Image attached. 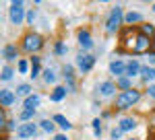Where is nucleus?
Segmentation results:
<instances>
[{
	"mask_svg": "<svg viewBox=\"0 0 155 140\" xmlns=\"http://www.w3.org/2000/svg\"><path fill=\"white\" fill-rule=\"evenodd\" d=\"M139 99H141V93H139V91H134V89H130V91H124V93L118 95V101H116V105H118L120 109H124V107H130V105H134Z\"/></svg>",
	"mask_w": 155,
	"mask_h": 140,
	"instance_id": "nucleus-1",
	"label": "nucleus"
},
{
	"mask_svg": "<svg viewBox=\"0 0 155 140\" xmlns=\"http://www.w3.org/2000/svg\"><path fill=\"white\" fill-rule=\"evenodd\" d=\"M120 23H122V8H120V6H114L112 12H110V19H107V23H106L107 33H116Z\"/></svg>",
	"mask_w": 155,
	"mask_h": 140,
	"instance_id": "nucleus-2",
	"label": "nucleus"
},
{
	"mask_svg": "<svg viewBox=\"0 0 155 140\" xmlns=\"http://www.w3.org/2000/svg\"><path fill=\"white\" fill-rule=\"evenodd\" d=\"M41 35H37V33H27L25 35V39H23V49L25 52H37L39 47H41Z\"/></svg>",
	"mask_w": 155,
	"mask_h": 140,
	"instance_id": "nucleus-3",
	"label": "nucleus"
},
{
	"mask_svg": "<svg viewBox=\"0 0 155 140\" xmlns=\"http://www.w3.org/2000/svg\"><path fill=\"white\" fill-rule=\"evenodd\" d=\"M8 17H11V23L19 25L21 21H23L25 12H23V2H19V0H15L11 4V8H8Z\"/></svg>",
	"mask_w": 155,
	"mask_h": 140,
	"instance_id": "nucleus-4",
	"label": "nucleus"
},
{
	"mask_svg": "<svg viewBox=\"0 0 155 140\" xmlns=\"http://www.w3.org/2000/svg\"><path fill=\"white\" fill-rule=\"evenodd\" d=\"M77 64H79L81 72H89V70L93 68V64H95V58L91 54H79L77 56Z\"/></svg>",
	"mask_w": 155,
	"mask_h": 140,
	"instance_id": "nucleus-5",
	"label": "nucleus"
},
{
	"mask_svg": "<svg viewBox=\"0 0 155 140\" xmlns=\"http://www.w3.org/2000/svg\"><path fill=\"white\" fill-rule=\"evenodd\" d=\"M17 134H19L21 138L35 136V134H37V124H31V122H27V124H21V126H19V130H17Z\"/></svg>",
	"mask_w": 155,
	"mask_h": 140,
	"instance_id": "nucleus-6",
	"label": "nucleus"
},
{
	"mask_svg": "<svg viewBox=\"0 0 155 140\" xmlns=\"http://www.w3.org/2000/svg\"><path fill=\"white\" fill-rule=\"evenodd\" d=\"M97 93L101 95V97H112V95L116 93V84H114V82H110V81L101 82V84L97 87Z\"/></svg>",
	"mask_w": 155,
	"mask_h": 140,
	"instance_id": "nucleus-7",
	"label": "nucleus"
},
{
	"mask_svg": "<svg viewBox=\"0 0 155 140\" xmlns=\"http://www.w3.org/2000/svg\"><path fill=\"white\" fill-rule=\"evenodd\" d=\"M64 97H66V89H64V87H56V89L52 91V95H50L52 103H60Z\"/></svg>",
	"mask_w": 155,
	"mask_h": 140,
	"instance_id": "nucleus-8",
	"label": "nucleus"
},
{
	"mask_svg": "<svg viewBox=\"0 0 155 140\" xmlns=\"http://www.w3.org/2000/svg\"><path fill=\"white\" fill-rule=\"evenodd\" d=\"M147 47H149V37L147 35H139L137 41H134V52H143Z\"/></svg>",
	"mask_w": 155,
	"mask_h": 140,
	"instance_id": "nucleus-9",
	"label": "nucleus"
},
{
	"mask_svg": "<svg viewBox=\"0 0 155 140\" xmlns=\"http://www.w3.org/2000/svg\"><path fill=\"white\" fill-rule=\"evenodd\" d=\"M37 107H39V95H29V97L25 99V109L35 111Z\"/></svg>",
	"mask_w": 155,
	"mask_h": 140,
	"instance_id": "nucleus-10",
	"label": "nucleus"
},
{
	"mask_svg": "<svg viewBox=\"0 0 155 140\" xmlns=\"http://www.w3.org/2000/svg\"><path fill=\"white\" fill-rule=\"evenodd\" d=\"M141 70H143V66L132 60V62H128V66H126V74L128 76H137V74H141Z\"/></svg>",
	"mask_w": 155,
	"mask_h": 140,
	"instance_id": "nucleus-11",
	"label": "nucleus"
},
{
	"mask_svg": "<svg viewBox=\"0 0 155 140\" xmlns=\"http://www.w3.org/2000/svg\"><path fill=\"white\" fill-rule=\"evenodd\" d=\"M134 126H137V122L132 119V117H122L118 124V128L122 130V132H126V130H134Z\"/></svg>",
	"mask_w": 155,
	"mask_h": 140,
	"instance_id": "nucleus-12",
	"label": "nucleus"
},
{
	"mask_svg": "<svg viewBox=\"0 0 155 140\" xmlns=\"http://www.w3.org/2000/svg\"><path fill=\"white\" fill-rule=\"evenodd\" d=\"M79 43H81L85 49H89V47L93 46V41H91V35L87 33V31H81V33H79Z\"/></svg>",
	"mask_w": 155,
	"mask_h": 140,
	"instance_id": "nucleus-13",
	"label": "nucleus"
},
{
	"mask_svg": "<svg viewBox=\"0 0 155 140\" xmlns=\"http://www.w3.org/2000/svg\"><path fill=\"white\" fill-rule=\"evenodd\" d=\"M0 103L2 105H12L15 103V93H11V91L4 89V91L0 93Z\"/></svg>",
	"mask_w": 155,
	"mask_h": 140,
	"instance_id": "nucleus-14",
	"label": "nucleus"
},
{
	"mask_svg": "<svg viewBox=\"0 0 155 140\" xmlns=\"http://www.w3.org/2000/svg\"><path fill=\"white\" fill-rule=\"evenodd\" d=\"M124 68H126V66H124L120 60H114V62L110 64V72H112V74H116V76H120V74L124 72Z\"/></svg>",
	"mask_w": 155,
	"mask_h": 140,
	"instance_id": "nucleus-15",
	"label": "nucleus"
},
{
	"mask_svg": "<svg viewBox=\"0 0 155 140\" xmlns=\"http://www.w3.org/2000/svg\"><path fill=\"white\" fill-rule=\"evenodd\" d=\"M54 122H56V124H58L62 130H71V128H72V124H71V122H68L64 116H60V113H56V116H54Z\"/></svg>",
	"mask_w": 155,
	"mask_h": 140,
	"instance_id": "nucleus-16",
	"label": "nucleus"
},
{
	"mask_svg": "<svg viewBox=\"0 0 155 140\" xmlns=\"http://www.w3.org/2000/svg\"><path fill=\"white\" fill-rule=\"evenodd\" d=\"M4 58L6 60H15L17 58V47L15 46H6L4 47Z\"/></svg>",
	"mask_w": 155,
	"mask_h": 140,
	"instance_id": "nucleus-17",
	"label": "nucleus"
},
{
	"mask_svg": "<svg viewBox=\"0 0 155 140\" xmlns=\"http://www.w3.org/2000/svg\"><path fill=\"white\" fill-rule=\"evenodd\" d=\"M141 74H143V78H145L147 82L155 78V70H153V68H143V70H141Z\"/></svg>",
	"mask_w": 155,
	"mask_h": 140,
	"instance_id": "nucleus-18",
	"label": "nucleus"
},
{
	"mask_svg": "<svg viewBox=\"0 0 155 140\" xmlns=\"http://www.w3.org/2000/svg\"><path fill=\"white\" fill-rule=\"evenodd\" d=\"M39 126H41V130H44V132H48V134H52V132H54V122H50V119H44Z\"/></svg>",
	"mask_w": 155,
	"mask_h": 140,
	"instance_id": "nucleus-19",
	"label": "nucleus"
},
{
	"mask_svg": "<svg viewBox=\"0 0 155 140\" xmlns=\"http://www.w3.org/2000/svg\"><path fill=\"white\" fill-rule=\"evenodd\" d=\"M139 19H141V12H134V11L128 12V14L124 17V21H126V23H137Z\"/></svg>",
	"mask_w": 155,
	"mask_h": 140,
	"instance_id": "nucleus-20",
	"label": "nucleus"
},
{
	"mask_svg": "<svg viewBox=\"0 0 155 140\" xmlns=\"http://www.w3.org/2000/svg\"><path fill=\"white\" fill-rule=\"evenodd\" d=\"M12 78V68L11 66H4L2 68V81H11Z\"/></svg>",
	"mask_w": 155,
	"mask_h": 140,
	"instance_id": "nucleus-21",
	"label": "nucleus"
},
{
	"mask_svg": "<svg viewBox=\"0 0 155 140\" xmlns=\"http://www.w3.org/2000/svg\"><path fill=\"white\" fill-rule=\"evenodd\" d=\"M118 87L124 91H130V81L128 78H118Z\"/></svg>",
	"mask_w": 155,
	"mask_h": 140,
	"instance_id": "nucleus-22",
	"label": "nucleus"
},
{
	"mask_svg": "<svg viewBox=\"0 0 155 140\" xmlns=\"http://www.w3.org/2000/svg\"><path fill=\"white\" fill-rule=\"evenodd\" d=\"M44 81H46V82H54V81H56V74L48 68L46 72H44Z\"/></svg>",
	"mask_w": 155,
	"mask_h": 140,
	"instance_id": "nucleus-23",
	"label": "nucleus"
},
{
	"mask_svg": "<svg viewBox=\"0 0 155 140\" xmlns=\"http://www.w3.org/2000/svg\"><path fill=\"white\" fill-rule=\"evenodd\" d=\"M33 116H35V111H31V109H25V111H23V113H21L19 117H21L25 124H27V119H29V117H33Z\"/></svg>",
	"mask_w": 155,
	"mask_h": 140,
	"instance_id": "nucleus-24",
	"label": "nucleus"
},
{
	"mask_svg": "<svg viewBox=\"0 0 155 140\" xmlns=\"http://www.w3.org/2000/svg\"><path fill=\"white\" fill-rule=\"evenodd\" d=\"M56 54H58V56H62V54H66V43H62V41H58V43H56Z\"/></svg>",
	"mask_w": 155,
	"mask_h": 140,
	"instance_id": "nucleus-25",
	"label": "nucleus"
},
{
	"mask_svg": "<svg viewBox=\"0 0 155 140\" xmlns=\"http://www.w3.org/2000/svg\"><path fill=\"white\" fill-rule=\"evenodd\" d=\"M93 130H95V136H101V122L99 119H93Z\"/></svg>",
	"mask_w": 155,
	"mask_h": 140,
	"instance_id": "nucleus-26",
	"label": "nucleus"
},
{
	"mask_svg": "<svg viewBox=\"0 0 155 140\" xmlns=\"http://www.w3.org/2000/svg\"><path fill=\"white\" fill-rule=\"evenodd\" d=\"M29 91H31L29 84H21V87L17 89V93H19V95H29Z\"/></svg>",
	"mask_w": 155,
	"mask_h": 140,
	"instance_id": "nucleus-27",
	"label": "nucleus"
},
{
	"mask_svg": "<svg viewBox=\"0 0 155 140\" xmlns=\"http://www.w3.org/2000/svg\"><path fill=\"white\" fill-rule=\"evenodd\" d=\"M110 136H112V140H120V138H122V130H120V128L112 130V134H110Z\"/></svg>",
	"mask_w": 155,
	"mask_h": 140,
	"instance_id": "nucleus-28",
	"label": "nucleus"
},
{
	"mask_svg": "<svg viewBox=\"0 0 155 140\" xmlns=\"http://www.w3.org/2000/svg\"><path fill=\"white\" fill-rule=\"evenodd\" d=\"M143 33H147V35H153V33H155L153 25H143Z\"/></svg>",
	"mask_w": 155,
	"mask_h": 140,
	"instance_id": "nucleus-29",
	"label": "nucleus"
},
{
	"mask_svg": "<svg viewBox=\"0 0 155 140\" xmlns=\"http://www.w3.org/2000/svg\"><path fill=\"white\" fill-rule=\"evenodd\" d=\"M35 17H37L35 11H29L27 12V23H35Z\"/></svg>",
	"mask_w": 155,
	"mask_h": 140,
	"instance_id": "nucleus-30",
	"label": "nucleus"
},
{
	"mask_svg": "<svg viewBox=\"0 0 155 140\" xmlns=\"http://www.w3.org/2000/svg\"><path fill=\"white\" fill-rule=\"evenodd\" d=\"M19 72H27V60H21L19 62Z\"/></svg>",
	"mask_w": 155,
	"mask_h": 140,
	"instance_id": "nucleus-31",
	"label": "nucleus"
},
{
	"mask_svg": "<svg viewBox=\"0 0 155 140\" xmlns=\"http://www.w3.org/2000/svg\"><path fill=\"white\" fill-rule=\"evenodd\" d=\"M147 93L151 95V97H155V84H151V87H149V89H147Z\"/></svg>",
	"mask_w": 155,
	"mask_h": 140,
	"instance_id": "nucleus-32",
	"label": "nucleus"
},
{
	"mask_svg": "<svg viewBox=\"0 0 155 140\" xmlns=\"http://www.w3.org/2000/svg\"><path fill=\"white\" fill-rule=\"evenodd\" d=\"M54 140H68V136H64V134H56Z\"/></svg>",
	"mask_w": 155,
	"mask_h": 140,
	"instance_id": "nucleus-33",
	"label": "nucleus"
},
{
	"mask_svg": "<svg viewBox=\"0 0 155 140\" xmlns=\"http://www.w3.org/2000/svg\"><path fill=\"white\" fill-rule=\"evenodd\" d=\"M132 140H134V138H132Z\"/></svg>",
	"mask_w": 155,
	"mask_h": 140,
	"instance_id": "nucleus-34",
	"label": "nucleus"
}]
</instances>
